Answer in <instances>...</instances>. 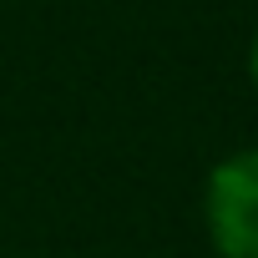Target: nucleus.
<instances>
[{"label":"nucleus","mask_w":258,"mask_h":258,"mask_svg":"<svg viewBox=\"0 0 258 258\" xmlns=\"http://www.w3.org/2000/svg\"><path fill=\"white\" fill-rule=\"evenodd\" d=\"M208 238L223 258H258V147L233 152L208 177Z\"/></svg>","instance_id":"f257e3e1"},{"label":"nucleus","mask_w":258,"mask_h":258,"mask_svg":"<svg viewBox=\"0 0 258 258\" xmlns=\"http://www.w3.org/2000/svg\"><path fill=\"white\" fill-rule=\"evenodd\" d=\"M248 76H253V86H258V36H253V46H248Z\"/></svg>","instance_id":"f03ea898"}]
</instances>
